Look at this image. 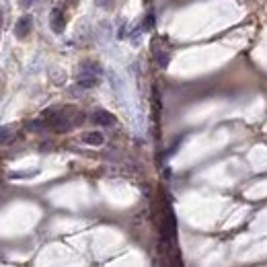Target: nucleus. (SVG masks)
<instances>
[{"label":"nucleus","instance_id":"obj_1","mask_svg":"<svg viewBox=\"0 0 267 267\" xmlns=\"http://www.w3.org/2000/svg\"><path fill=\"white\" fill-rule=\"evenodd\" d=\"M99 76H101V66H99V64L85 62V64H80V72L76 76V82H78V87H82V89H90V87H95L99 82Z\"/></svg>","mask_w":267,"mask_h":267},{"label":"nucleus","instance_id":"obj_2","mask_svg":"<svg viewBox=\"0 0 267 267\" xmlns=\"http://www.w3.org/2000/svg\"><path fill=\"white\" fill-rule=\"evenodd\" d=\"M175 234H177V220H175V214L171 212V208H167L162 216V222H160V238H162L164 249L173 245Z\"/></svg>","mask_w":267,"mask_h":267},{"label":"nucleus","instance_id":"obj_3","mask_svg":"<svg viewBox=\"0 0 267 267\" xmlns=\"http://www.w3.org/2000/svg\"><path fill=\"white\" fill-rule=\"evenodd\" d=\"M31 25H33V19H31L29 15L21 17V19L17 21V27H15V35H17V39H25L27 35L31 33Z\"/></svg>","mask_w":267,"mask_h":267},{"label":"nucleus","instance_id":"obj_4","mask_svg":"<svg viewBox=\"0 0 267 267\" xmlns=\"http://www.w3.org/2000/svg\"><path fill=\"white\" fill-rule=\"evenodd\" d=\"M50 27L53 33H62L64 27H66V17H64V13L60 11V8H53L52 15H50Z\"/></svg>","mask_w":267,"mask_h":267},{"label":"nucleus","instance_id":"obj_5","mask_svg":"<svg viewBox=\"0 0 267 267\" xmlns=\"http://www.w3.org/2000/svg\"><path fill=\"white\" fill-rule=\"evenodd\" d=\"M93 124H95V125H103V127H107V125H115L117 119H115V115H111L109 111H103V109H99V111L93 113Z\"/></svg>","mask_w":267,"mask_h":267},{"label":"nucleus","instance_id":"obj_6","mask_svg":"<svg viewBox=\"0 0 267 267\" xmlns=\"http://www.w3.org/2000/svg\"><path fill=\"white\" fill-rule=\"evenodd\" d=\"M82 142L89 144V146H101L105 142V138H103V134H99V132H89V134L82 136Z\"/></svg>","mask_w":267,"mask_h":267},{"label":"nucleus","instance_id":"obj_7","mask_svg":"<svg viewBox=\"0 0 267 267\" xmlns=\"http://www.w3.org/2000/svg\"><path fill=\"white\" fill-rule=\"evenodd\" d=\"M13 138H15V132L11 130V127H0V144L13 142Z\"/></svg>","mask_w":267,"mask_h":267},{"label":"nucleus","instance_id":"obj_8","mask_svg":"<svg viewBox=\"0 0 267 267\" xmlns=\"http://www.w3.org/2000/svg\"><path fill=\"white\" fill-rule=\"evenodd\" d=\"M33 2H35V0H19V4H21L23 8H29Z\"/></svg>","mask_w":267,"mask_h":267},{"label":"nucleus","instance_id":"obj_9","mask_svg":"<svg viewBox=\"0 0 267 267\" xmlns=\"http://www.w3.org/2000/svg\"><path fill=\"white\" fill-rule=\"evenodd\" d=\"M68 2H76V0H68Z\"/></svg>","mask_w":267,"mask_h":267}]
</instances>
